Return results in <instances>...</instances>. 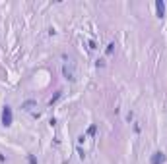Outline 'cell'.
Segmentation results:
<instances>
[{
  "mask_svg": "<svg viewBox=\"0 0 167 164\" xmlns=\"http://www.w3.org/2000/svg\"><path fill=\"white\" fill-rule=\"evenodd\" d=\"M12 120H14L12 108H10V106H4V110H2V124L6 126V128H10V126H12Z\"/></svg>",
  "mask_w": 167,
  "mask_h": 164,
  "instance_id": "obj_1",
  "label": "cell"
},
{
  "mask_svg": "<svg viewBox=\"0 0 167 164\" xmlns=\"http://www.w3.org/2000/svg\"><path fill=\"white\" fill-rule=\"evenodd\" d=\"M167 160L165 153H161V151H156V153L152 154V158H150V164H163Z\"/></svg>",
  "mask_w": 167,
  "mask_h": 164,
  "instance_id": "obj_2",
  "label": "cell"
},
{
  "mask_svg": "<svg viewBox=\"0 0 167 164\" xmlns=\"http://www.w3.org/2000/svg\"><path fill=\"white\" fill-rule=\"evenodd\" d=\"M62 73H64V77H66V79H70V81L76 79V75H74V68H72V66H68V64L62 66Z\"/></svg>",
  "mask_w": 167,
  "mask_h": 164,
  "instance_id": "obj_3",
  "label": "cell"
},
{
  "mask_svg": "<svg viewBox=\"0 0 167 164\" xmlns=\"http://www.w3.org/2000/svg\"><path fill=\"white\" fill-rule=\"evenodd\" d=\"M156 10H157V18H163L165 16V2L163 0H157L156 2Z\"/></svg>",
  "mask_w": 167,
  "mask_h": 164,
  "instance_id": "obj_4",
  "label": "cell"
},
{
  "mask_svg": "<svg viewBox=\"0 0 167 164\" xmlns=\"http://www.w3.org/2000/svg\"><path fill=\"white\" fill-rule=\"evenodd\" d=\"M35 106H37V102H35V100H25V102L22 104V108H23V110H27V112H31V110H33Z\"/></svg>",
  "mask_w": 167,
  "mask_h": 164,
  "instance_id": "obj_5",
  "label": "cell"
},
{
  "mask_svg": "<svg viewBox=\"0 0 167 164\" xmlns=\"http://www.w3.org/2000/svg\"><path fill=\"white\" fill-rule=\"evenodd\" d=\"M113 52H115V43H109V44H107V54L111 56Z\"/></svg>",
  "mask_w": 167,
  "mask_h": 164,
  "instance_id": "obj_6",
  "label": "cell"
},
{
  "mask_svg": "<svg viewBox=\"0 0 167 164\" xmlns=\"http://www.w3.org/2000/svg\"><path fill=\"white\" fill-rule=\"evenodd\" d=\"M95 131H97V126H89V128H88V135H95Z\"/></svg>",
  "mask_w": 167,
  "mask_h": 164,
  "instance_id": "obj_7",
  "label": "cell"
},
{
  "mask_svg": "<svg viewBox=\"0 0 167 164\" xmlns=\"http://www.w3.org/2000/svg\"><path fill=\"white\" fill-rule=\"evenodd\" d=\"M27 162L29 164H37V158H35L33 154H29V157H27Z\"/></svg>",
  "mask_w": 167,
  "mask_h": 164,
  "instance_id": "obj_8",
  "label": "cell"
},
{
  "mask_svg": "<svg viewBox=\"0 0 167 164\" xmlns=\"http://www.w3.org/2000/svg\"><path fill=\"white\" fill-rule=\"evenodd\" d=\"M58 98H60V93H56V95L51 98V104H52V102H56V100H58Z\"/></svg>",
  "mask_w": 167,
  "mask_h": 164,
  "instance_id": "obj_9",
  "label": "cell"
},
{
  "mask_svg": "<svg viewBox=\"0 0 167 164\" xmlns=\"http://www.w3.org/2000/svg\"><path fill=\"white\" fill-rule=\"evenodd\" d=\"M105 66V60H97V68H103Z\"/></svg>",
  "mask_w": 167,
  "mask_h": 164,
  "instance_id": "obj_10",
  "label": "cell"
}]
</instances>
